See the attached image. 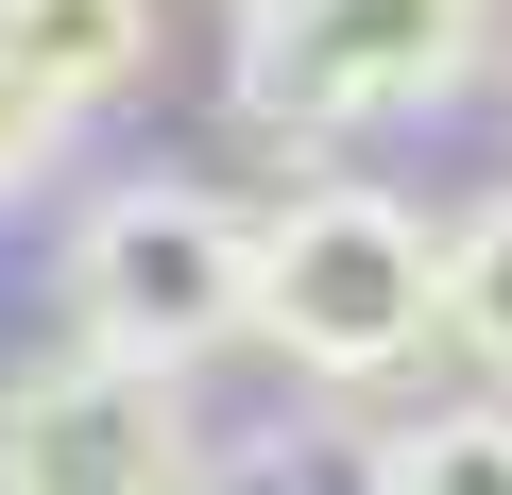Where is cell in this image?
<instances>
[{
    "label": "cell",
    "mask_w": 512,
    "mask_h": 495,
    "mask_svg": "<svg viewBox=\"0 0 512 495\" xmlns=\"http://www.w3.org/2000/svg\"><path fill=\"white\" fill-rule=\"evenodd\" d=\"M52 274H69L86 342L205 376L222 342H256V205H222L188 171H120V188H86V222H69Z\"/></svg>",
    "instance_id": "2"
},
{
    "label": "cell",
    "mask_w": 512,
    "mask_h": 495,
    "mask_svg": "<svg viewBox=\"0 0 512 495\" xmlns=\"http://www.w3.org/2000/svg\"><path fill=\"white\" fill-rule=\"evenodd\" d=\"M0 52H18L69 120H103V103L154 86V0H0Z\"/></svg>",
    "instance_id": "5"
},
{
    "label": "cell",
    "mask_w": 512,
    "mask_h": 495,
    "mask_svg": "<svg viewBox=\"0 0 512 495\" xmlns=\"http://www.w3.org/2000/svg\"><path fill=\"white\" fill-rule=\"evenodd\" d=\"M376 495H512V393L393 427V444H376Z\"/></svg>",
    "instance_id": "6"
},
{
    "label": "cell",
    "mask_w": 512,
    "mask_h": 495,
    "mask_svg": "<svg viewBox=\"0 0 512 495\" xmlns=\"http://www.w3.org/2000/svg\"><path fill=\"white\" fill-rule=\"evenodd\" d=\"M444 239H461V222H427V205L376 188V171L274 188V205H256V342H274L308 393L410 376V359L444 342Z\"/></svg>",
    "instance_id": "1"
},
{
    "label": "cell",
    "mask_w": 512,
    "mask_h": 495,
    "mask_svg": "<svg viewBox=\"0 0 512 495\" xmlns=\"http://www.w3.org/2000/svg\"><path fill=\"white\" fill-rule=\"evenodd\" d=\"M52 154H69V103H52V86L18 69V52H0V205H18V188H35Z\"/></svg>",
    "instance_id": "8"
},
{
    "label": "cell",
    "mask_w": 512,
    "mask_h": 495,
    "mask_svg": "<svg viewBox=\"0 0 512 495\" xmlns=\"http://www.w3.org/2000/svg\"><path fill=\"white\" fill-rule=\"evenodd\" d=\"M444 342H461L478 376H512V188L461 205V239H444Z\"/></svg>",
    "instance_id": "7"
},
{
    "label": "cell",
    "mask_w": 512,
    "mask_h": 495,
    "mask_svg": "<svg viewBox=\"0 0 512 495\" xmlns=\"http://www.w3.org/2000/svg\"><path fill=\"white\" fill-rule=\"evenodd\" d=\"M0 495H188V376L69 342L0 376Z\"/></svg>",
    "instance_id": "4"
},
{
    "label": "cell",
    "mask_w": 512,
    "mask_h": 495,
    "mask_svg": "<svg viewBox=\"0 0 512 495\" xmlns=\"http://www.w3.org/2000/svg\"><path fill=\"white\" fill-rule=\"evenodd\" d=\"M222 35H239L256 137H376V120H427L478 69L495 0H222Z\"/></svg>",
    "instance_id": "3"
}]
</instances>
